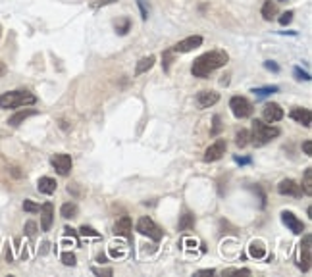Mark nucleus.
Wrapping results in <instances>:
<instances>
[{
  "instance_id": "1",
  "label": "nucleus",
  "mask_w": 312,
  "mask_h": 277,
  "mask_svg": "<svg viewBox=\"0 0 312 277\" xmlns=\"http://www.w3.org/2000/svg\"><path fill=\"white\" fill-rule=\"evenodd\" d=\"M227 60H229V56H227L226 50H210V52H205V54H201V56L193 62V65H191V74H193L195 77L206 79L212 72L224 67V65L227 64Z\"/></svg>"
},
{
  "instance_id": "2",
  "label": "nucleus",
  "mask_w": 312,
  "mask_h": 277,
  "mask_svg": "<svg viewBox=\"0 0 312 277\" xmlns=\"http://www.w3.org/2000/svg\"><path fill=\"white\" fill-rule=\"evenodd\" d=\"M280 133L281 131L278 127L268 125V123H264V121H260V119H255V121H253V131H251V141H248V143H253L255 147H264V145H268L270 141L280 137Z\"/></svg>"
},
{
  "instance_id": "3",
  "label": "nucleus",
  "mask_w": 312,
  "mask_h": 277,
  "mask_svg": "<svg viewBox=\"0 0 312 277\" xmlns=\"http://www.w3.org/2000/svg\"><path fill=\"white\" fill-rule=\"evenodd\" d=\"M37 102V96L31 95L29 91H8L0 95V108H20V106H31Z\"/></svg>"
},
{
  "instance_id": "4",
  "label": "nucleus",
  "mask_w": 312,
  "mask_h": 277,
  "mask_svg": "<svg viewBox=\"0 0 312 277\" xmlns=\"http://www.w3.org/2000/svg\"><path fill=\"white\" fill-rule=\"evenodd\" d=\"M229 108H231V114L239 119H245V117L253 116V104L248 102L245 96H231L229 100Z\"/></svg>"
},
{
  "instance_id": "5",
  "label": "nucleus",
  "mask_w": 312,
  "mask_h": 277,
  "mask_svg": "<svg viewBox=\"0 0 312 277\" xmlns=\"http://www.w3.org/2000/svg\"><path fill=\"white\" fill-rule=\"evenodd\" d=\"M137 231L141 235H145V237H149L152 241H160L162 239V229L158 225L152 222L149 216H145V218H141L139 222H137Z\"/></svg>"
},
{
  "instance_id": "6",
  "label": "nucleus",
  "mask_w": 312,
  "mask_h": 277,
  "mask_svg": "<svg viewBox=\"0 0 312 277\" xmlns=\"http://www.w3.org/2000/svg\"><path fill=\"white\" fill-rule=\"evenodd\" d=\"M50 164H52V168L56 170L58 175H70V171H72V166H74V162H72V156L70 154H54L52 158H50Z\"/></svg>"
},
{
  "instance_id": "7",
  "label": "nucleus",
  "mask_w": 312,
  "mask_h": 277,
  "mask_svg": "<svg viewBox=\"0 0 312 277\" xmlns=\"http://www.w3.org/2000/svg\"><path fill=\"white\" fill-rule=\"evenodd\" d=\"M203 44V37L201 35H191V37H187V39H183L179 43L175 44L172 48V52H177V54H187L195 50V48H199Z\"/></svg>"
},
{
  "instance_id": "8",
  "label": "nucleus",
  "mask_w": 312,
  "mask_h": 277,
  "mask_svg": "<svg viewBox=\"0 0 312 277\" xmlns=\"http://www.w3.org/2000/svg\"><path fill=\"white\" fill-rule=\"evenodd\" d=\"M312 237L310 235H304L302 237V243H301V258H299V267L302 271H308L310 269V252H312Z\"/></svg>"
},
{
  "instance_id": "9",
  "label": "nucleus",
  "mask_w": 312,
  "mask_h": 277,
  "mask_svg": "<svg viewBox=\"0 0 312 277\" xmlns=\"http://www.w3.org/2000/svg\"><path fill=\"white\" fill-rule=\"evenodd\" d=\"M285 116V112H283V108L280 104H276V102H270L264 106L262 110V117H264V121H268V123H276V121H281Z\"/></svg>"
},
{
  "instance_id": "10",
  "label": "nucleus",
  "mask_w": 312,
  "mask_h": 277,
  "mask_svg": "<svg viewBox=\"0 0 312 277\" xmlns=\"http://www.w3.org/2000/svg\"><path fill=\"white\" fill-rule=\"evenodd\" d=\"M226 149H227V145H226V141L224 138H220V141H216L214 145H210L208 149H206L205 152V162H216V160H220L224 154H226Z\"/></svg>"
},
{
  "instance_id": "11",
  "label": "nucleus",
  "mask_w": 312,
  "mask_h": 277,
  "mask_svg": "<svg viewBox=\"0 0 312 277\" xmlns=\"http://www.w3.org/2000/svg\"><path fill=\"white\" fill-rule=\"evenodd\" d=\"M281 222L287 225V229L293 231L295 235H301L302 231H304V224H302L301 220H299L293 212H287V210L281 212Z\"/></svg>"
},
{
  "instance_id": "12",
  "label": "nucleus",
  "mask_w": 312,
  "mask_h": 277,
  "mask_svg": "<svg viewBox=\"0 0 312 277\" xmlns=\"http://www.w3.org/2000/svg\"><path fill=\"white\" fill-rule=\"evenodd\" d=\"M278 192L283 194V196H301L302 189L295 179H283L278 185Z\"/></svg>"
},
{
  "instance_id": "13",
  "label": "nucleus",
  "mask_w": 312,
  "mask_h": 277,
  "mask_svg": "<svg viewBox=\"0 0 312 277\" xmlns=\"http://www.w3.org/2000/svg\"><path fill=\"white\" fill-rule=\"evenodd\" d=\"M218 100H220V95H218L216 91H201V93L197 95V104H199L201 110L214 106Z\"/></svg>"
},
{
  "instance_id": "14",
  "label": "nucleus",
  "mask_w": 312,
  "mask_h": 277,
  "mask_svg": "<svg viewBox=\"0 0 312 277\" xmlns=\"http://www.w3.org/2000/svg\"><path fill=\"white\" fill-rule=\"evenodd\" d=\"M39 210H41V227H43V231H50L54 222V206L50 202H44Z\"/></svg>"
},
{
  "instance_id": "15",
  "label": "nucleus",
  "mask_w": 312,
  "mask_h": 277,
  "mask_svg": "<svg viewBox=\"0 0 312 277\" xmlns=\"http://www.w3.org/2000/svg\"><path fill=\"white\" fill-rule=\"evenodd\" d=\"M114 233L118 237H123V239H131V220L130 216H123L119 218L116 225H114Z\"/></svg>"
},
{
  "instance_id": "16",
  "label": "nucleus",
  "mask_w": 312,
  "mask_h": 277,
  "mask_svg": "<svg viewBox=\"0 0 312 277\" xmlns=\"http://www.w3.org/2000/svg\"><path fill=\"white\" fill-rule=\"evenodd\" d=\"M289 116H291V119H295L297 123H301L304 127H310V110H308V108H293Z\"/></svg>"
},
{
  "instance_id": "17",
  "label": "nucleus",
  "mask_w": 312,
  "mask_h": 277,
  "mask_svg": "<svg viewBox=\"0 0 312 277\" xmlns=\"http://www.w3.org/2000/svg\"><path fill=\"white\" fill-rule=\"evenodd\" d=\"M56 187H58V183L52 177H41L37 181V189L41 194H52V192H56Z\"/></svg>"
},
{
  "instance_id": "18",
  "label": "nucleus",
  "mask_w": 312,
  "mask_h": 277,
  "mask_svg": "<svg viewBox=\"0 0 312 277\" xmlns=\"http://www.w3.org/2000/svg\"><path fill=\"white\" fill-rule=\"evenodd\" d=\"M31 116H37V110H20V112H16L14 116H10V119H8V125H12V127H18L20 123H23L27 117Z\"/></svg>"
},
{
  "instance_id": "19",
  "label": "nucleus",
  "mask_w": 312,
  "mask_h": 277,
  "mask_svg": "<svg viewBox=\"0 0 312 277\" xmlns=\"http://www.w3.org/2000/svg\"><path fill=\"white\" fill-rule=\"evenodd\" d=\"M154 62H156V58H154L152 54H151V56H145V58H141L139 62H137V67H135V75L147 74L152 65H154Z\"/></svg>"
},
{
  "instance_id": "20",
  "label": "nucleus",
  "mask_w": 312,
  "mask_h": 277,
  "mask_svg": "<svg viewBox=\"0 0 312 277\" xmlns=\"http://www.w3.org/2000/svg\"><path fill=\"white\" fill-rule=\"evenodd\" d=\"M248 254L253 256V258H257V260H262L264 256H266V246L262 241H253L251 246H248Z\"/></svg>"
},
{
  "instance_id": "21",
  "label": "nucleus",
  "mask_w": 312,
  "mask_h": 277,
  "mask_svg": "<svg viewBox=\"0 0 312 277\" xmlns=\"http://www.w3.org/2000/svg\"><path fill=\"white\" fill-rule=\"evenodd\" d=\"M276 14H278V6H276L272 0H266L264 6H262V16H264V20H266V22H272V20L276 18Z\"/></svg>"
},
{
  "instance_id": "22",
  "label": "nucleus",
  "mask_w": 312,
  "mask_h": 277,
  "mask_svg": "<svg viewBox=\"0 0 312 277\" xmlns=\"http://www.w3.org/2000/svg\"><path fill=\"white\" fill-rule=\"evenodd\" d=\"M60 216H62L64 220H74V218L77 216V206L74 202L62 204V208H60Z\"/></svg>"
},
{
  "instance_id": "23",
  "label": "nucleus",
  "mask_w": 312,
  "mask_h": 277,
  "mask_svg": "<svg viewBox=\"0 0 312 277\" xmlns=\"http://www.w3.org/2000/svg\"><path fill=\"white\" fill-rule=\"evenodd\" d=\"M193 225H195V216L189 212H185L181 216V220H179V229H181V231H187V229H191Z\"/></svg>"
},
{
  "instance_id": "24",
  "label": "nucleus",
  "mask_w": 312,
  "mask_h": 277,
  "mask_svg": "<svg viewBox=\"0 0 312 277\" xmlns=\"http://www.w3.org/2000/svg\"><path fill=\"white\" fill-rule=\"evenodd\" d=\"M248 138H251V133H248L247 129H241V131H237V135H235V145L237 147H247L248 145Z\"/></svg>"
},
{
  "instance_id": "25",
  "label": "nucleus",
  "mask_w": 312,
  "mask_h": 277,
  "mask_svg": "<svg viewBox=\"0 0 312 277\" xmlns=\"http://www.w3.org/2000/svg\"><path fill=\"white\" fill-rule=\"evenodd\" d=\"M280 91V87L278 85H268V87H259V89H253V93L257 96H268V95H274V93H278Z\"/></svg>"
},
{
  "instance_id": "26",
  "label": "nucleus",
  "mask_w": 312,
  "mask_h": 277,
  "mask_svg": "<svg viewBox=\"0 0 312 277\" xmlns=\"http://www.w3.org/2000/svg\"><path fill=\"white\" fill-rule=\"evenodd\" d=\"M302 191L306 192L308 196L312 194V168L304 171V177H302Z\"/></svg>"
},
{
  "instance_id": "27",
  "label": "nucleus",
  "mask_w": 312,
  "mask_h": 277,
  "mask_svg": "<svg viewBox=\"0 0 312 277\" xmlns=\"http://www.w3.org/2000/svg\"><path fill=\"white\" fill-rule=\"evenodd\" d=\"M79 235H83V237H93V239H100V233L95 231L93 227H89V225H81V227H79Z\"/></svg>"
},
{
  "instance_id": "28",
  "label": "nucleus",
  "mask_w": 312,
  "mask_h": 277,
  "mask_svg": "<svg viewBox=\"0 0 312 277\" xmlns=\"http://www.w3.org/2000/svg\"><path fill=\"white\" fill-rule=\"evenodd\" d=\"M62 262H64V266H76V254L74 252H62Z\"/></svg>"
},
{
  "instance_id": "29",
  "label": "nucleus",
  "mask_w": 312,
  "mask_h": 277,
  "mask_svg": "<svg viewBox=\"0 0 312 277\" xmlns=\"http://www.w3.org/2000/svg\"><path fill=\"white\" fill-rule=\"evenodd\" d=\"M293 74H295V77H297L299 81H310V79H312L310 74H308V72H302L299 65H297V67L293 70Z\"/></svg>"
},
{
  "instance_id": "30",
  "label": "nucleus",
  "mask_w": 312,
  "mask_h": 277,
  "mask_svg": "<svg viewBox=\"0 0 312 277\" xmlns=\"http://www.w3.org/2000/svg\"><path fill=\"white\" fill-rule=\"evenodd\" d=\"M130 25H131L130 20H123L121 23H118V25H116V31H118L119 35H126V33L130 31Z\"/></svg>"
},
{
  "instance_id": "31",
  "label": "nucleus",
  "mask_w": 312,
  "mask_h": 277,
  "mask_svg": "<svg viewBox=\"0 0 312 277\" xmlns=\"http://www.w3.org/2000/svg\"><path fill=\"white\" fill-rule=\"evenodd\" d=\"M293 16H295V14H293L291 10L289 12H283V14L280 16V20H278V22H280V25H287V23H291Z\"/></svg>"
},
{
  "instance_id": "32",
  "label": "nucleus",
  "mask_w": 312,
  "mask_h": 277,
  "mask_svg": "<svg viewBox=\"0 0 312 277\" xmlns=\"http://www.w3.org/2000/svg\"><path fill=\"white\" fill-rule=\"evenodd\" d=\"M25 235L27 237H35L37 235V224L35 222H27L25 224Z\"/></svg>"
},
{
  "instance_id": "33",
  "label": "nucleus",
  "mask_w": 312,
  "mask_h": 277,
  "mask_svg": "<svg viewBox=\"0 0 312 277\" xmlns=\"http://www.w3.org/2000/svg\"><path fill=\"white\" fill-rule=\"evenodd\" d=\"M39 208H41V206L31 202V200H25V202H23V210H25V212H39Z\"/></svg>"
},
{
  "instance_id": "34",
  "label": "nucleus",
  "mask_w": 312,
  "mask_h": 277,
  "mask_svg": "<svg viewBox=\"0 0 312 277\" xmlns=\"http://www.w3.org/2000/svg\"><path fill=\"white\" fill-rule=\"evenodd\" d=\"M302 152H304L306 156H312V141L310 138H306V141L302 143Z\"/></svg>"
},
{
  "instance_id": "35",
  "label": "nucleus",
  "mask_w": 312,
  "mask_h": 277,
  "mask_svg": "<svg viewBox=\"0 0 312 277\" xmlns=\"http://www.w3.org/2000/svg\"><path fill=\"white\" fill-rule=\"evenodd\" d=\"M233 273H243V275H251V269H227V271H224V275H233Z\"/></svg>"
},
{
  "instance_id": "36",
  "label": "nucleus",
  "mask_w": 312,
  "mask_h": 277,
  "mask_svg": "<svg viewBox=\"0 0 312 277\" xmlns=\"http://www.w3.org/2000/svg\"><path fill=\"white\" fill-rule=\"evenodd\" d=\"M264 67H266V70H270V72H274V74H278V72H280V65L276 64V62H272V60L264 62Z\"/></svg>"
},
{
  "instance_id": "37",
  "label": "nucleus",
  "mask_w": 312,
  "mask_h": 277,
  "mask_svg": "<svg viewBox=\"0 0 312 277\" xmlns=\"http://www.w3.org/2000/svg\"><path fill=\"white\" fill-rule=\"evenodd\" d=\"M137 4H139V8H141V18L147 20V18H149V12H147V6H145V0H137Z\"/></svg>"
},
{
  "instance_id": "38",
  "label": "nucleus",
  "mask_w": 312,
  "mask_h": 277,
  "mask_svg": "<svg viewBox=\"0 0 312 277\" xmlns=\"http://www.w3.org/2000/svg\"><path fill=\"white\" fill-rule=\"evenodd\" d=\"M233 160H235V164H239V166H248V164H253V160H251V158H239V156H235V158H233Z\"/></svg>"
},
{
  "instance_id": "39",
  "label": "nucleus",
  "mask_w": 312,
  "mask_h": 277,
  "mask_svg": "<svg viewBox=\"0 0 312 277\" xmlns=\"http://www.w3.org/2000/svg\"><path fill=\"white\" fill-rule=\"evenodd\" d=\"M93 273H97V275H102V273H104V275H112V269H97V267H95Z\"/></svg>"
},
{
  "instance_id": "40",
  "label": "nucleus",
  "mask_w": 312,
  "mask_h": 277,
  "mask_svg": "<svg viewBox=\"0 0 312 277\" xmlns=\"http://www.w3.org/2000/svg\"><path fill=\"white\" fill-rule=\"evenodd\" d=\"M220 127H222V125H220V116H214V127H212V133H218Z\"/></svg>"
},
{
  "instance_id": "41",
  "label": "nucleus",
  "mask_w": 312,
  "mask_h": 277,
  "mask_svg": "<svg viewBox=\"0 0 312 277\" xmlns=\"http://www.w3.org/2000/svg\"><path fill=\"white\" fill-rule=\"evenodd\" d=\"M212 273H214L212 267H210V269H201V271H199V275H212Z\"/></svg>"
},
{
  "instance_id": "42",
  "label": "nucleus",
  "mask_w": 312,
  "mask_h": 277,
  "mask_svg": "<svg viewBox=\"0 0 312 277\" xmlns=\"http://www.w3.org/2000/svg\"><path fill=\"white\" fill-rule=\"evenodd\" d=\"M64 231H66V237H70V235H72V237H76V229H72V227H66V229H64Z\"/></svg>"
},
{
  "instance_id": "43",
  "label": "nucleus",
  "mask_w": 312,
  "mask_h": 277,
  "mask_svg": "<svg viewBox=\"0 0 312 277\" xmlns=\"http://www.w3.org/2000/svg\"><path fill=\"white\" fill-rule=\"evenodd\" d=\"M108 2H116V0H108Z\"/></svg>"
}]
</instances>
